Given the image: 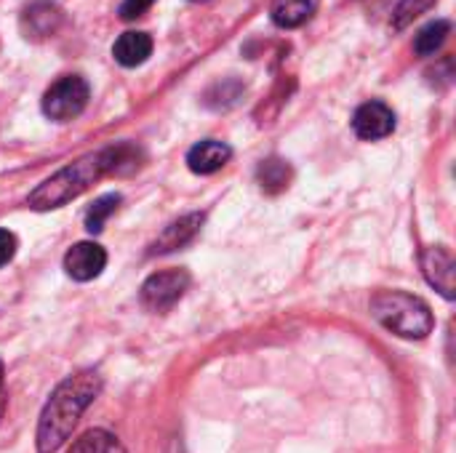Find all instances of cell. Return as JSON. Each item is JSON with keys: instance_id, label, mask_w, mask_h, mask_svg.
Masks as SVG:
<instances>
[{"instance_id": "obj_8", "label": "cell", "mask_w": 456, "mask_h": 453, "mask_svg": "<svg viewBox=\"0 0 456 453\" xmlns=\"http://www.w3.org/2000/svg\"><path fill=\"white\" fill-rule=\"evenodd\" d=\"M104 267H107V254L99 243H77L64 256V270L77 283H88L99 278Z\"/></svg>"}, {"instance_id": "obj_9", "label": "cell", "mask_w": 456, "mask_h": 453, "mask_svg": "<svg viewBox=\"0 0 456 453\" xmlns=\"http://www.w3.org/2000/svg\"><path fill=\"white\" fill-rule=\"evenodd\" d=\"M59 24H61V11L56 3H48V0H37L27 5L21 13V32L24 37H32V40H43L53 35Z\"/></svg>"}, {"instance_id": "obj_7", "label": "cell", "mask_w": 456, "mask_h": 453, "mask_svg": "<svg viewBox=\"0 0 456 453\" xmlns=\"http://www.w3.org/2000/svg\"><path fill=\"white\" fill-rule=\"evenodd\" d=\"M353 128L366 142L385 139L395 131V112L385 101H366L355 109Z\"/></svg>"}, {"instance_id": "obj_2", "label": "cell", "mask_w": 456, "mask_h": 453, "mask_svg": "<svg viewBox=\"0 0 456 453\" xmlns=\"http://www.w3.org/2000/svg\"><path fill=\"white\" fill-rule=\"evenodd\" d=\"M102 390V376L96 371H80L67 376L48 398L37 422V453H56L72 435L83 411L94 403Z\"/></svg>"}, {"instance_id": "obj_22", "label": "cell", "mask_w": 456, "mask_h": 453, "mask_svg": "<svg viewBox=\"0 0 456 453\" xmlns=\"http://www.w3.org/2000/svg\"><path fill=\"white\" fill-rule=\"evenodd\" d=\"M192 3H206V0H192Z\"/></svg>"}, {"instance_id": "obj_1", "label": "cell", "mask_w": 456, "mask_h": 453, "mask_svg": "<svg viewBox=\"0 0 456 453\" xmlns=\"http://www.w3.org/2000/svg\"><path fill=\"white\" fill-rule=\"evenodd\" d=\"M136 150L131 144H112L99 152L83 155L80 160L69 163L67 168L56 171L51 179H45L32 195L27 198V206L35 211H51L61 208L69 200L80 198L94 182H99L107 174H123L126 168H136Z\"/></svg>"}, {"instance_id": "obj_11", "label": "cell", "mask_w": 456, "mask_h": 453, "mask_svg": "<svg viewBox=\"0 0 456 453\" xmlns=\"http://www.w3.org/2000/svg\"><path fill=\"white\" fill-rule=\"evenodd\" d=\"M200 224H203V214H190V216H182V219L171 222L160 232V238L152 243L150 254H168V251H176V248L187 246L200 232Z\"/></svg>"}, {"instance_id": "obj_18", "label": "cell", "mask_w": 456, "mask_h": 453, "mask_svg": "<svg viewBox=\"0 0 456 453\" xmlns=\"http://www.w3.org/2000/svg\"><path fill=\"white\" fill-rule=\"evenodd\" d=\"M433 5H436V0H401L395 13H393V27L395 29H406L417 16H422Z\"/></svg>"}, {"instance_id": "obj_20", "label": "cell", "mask_w": 456, "mask_h": 453, "mask_svg": "<svg viewBox=\"0 0 456 453\" xmlns=\"http://www.w3.org/2000/svg\"><path fill=\"white\" fill-rule=\"evenodd\" d=\"M16 254V238L8 230H0V267L8 264Z\"/></svg>"}, {"instance_id": "obj_13", "label": "cell", "mask_w": 456, "mask_h": 453, "mask_svg": "<svg viewBox=\"0 0 456 453\" xmlns=\"http://www.w3.org/2000/svg\"><path fill=\"white\" fill-rule=\"evenodd\" d=\"M315 11L318 0H275L270 16L281 29H297L305 21H310Z\"/></svg>"}, {"instance_id": "obj_4", "label": "cell", "mask_w": 456, "mask_h": 453, "mask_svg": "<svg viewBox=\"0 0 456 453\" xmlns=\"http://www.w3.org/2000/svg\"><path fill=\"white\" fill-rule=\"evenodd\" d=\"M91 88L80 75H64L56 83H51V88L43 93V115L56 120V123H67L72 117H77L86 104H88Z\"/></svg>"}, {"instance_id": "obj_17", "label": "cell", "mask_w": 456, "mask_h": 453, "mask_svg": "<svg viewBox=\"0 0 456 453\" xmlns=\"http://www.w3.org/2000/svg\"><path fill=\"white\" fill-rule=\"evenodd\" d=\"M118 203H120V195H102L99 200H94V206L86 214V230L94 232V235L102 232L104 230V222L115 214Z\"/></svg>"}, {"instance_id": "obj_15", "label": "cell", "mask_w": 456, "mask_h": 453, "mask_svg": "<svg viewBox=\"0 0 456 453\" xmlns=\"http://www.w3.org/2000/svg\"><path fill=\"white\" fill-rule=\"evenodd\" d=\"M256 176H259L262 190H267V192H281V190H286L289 182H291V168H289L286 160L270 158V160H265V163L259 166Z\"/></svg>"}, {"instance_id": "obj_12", "label": "cell", "mask_w": 456, "mask_h": 453, "mask_svg": "<svg viewBox=\"0 0 456 453\" xmlns=\"http://www.w3.org/2000/svg\"><path fill=\"white\" fill-rule=\"evenodd\" d=\"M150 53L152 37L147 32H123L112 45V56L120 67H139L150 59Z\"/></svg>"}, {"instance_id": "obj_5", "label": "cell", "mask_w": 456, "mask_h": 453, "mask_svg": "<svg viewBox=\"0 0 456 453\" xmlns=\"http://www.w3.org/2000/svg\"><path fill=\"white\" fill-rule=\"evenodd\" d=\"M187 288H190V275L184 270L155 272L142 286V304L152 312H166L184 296Z\"/></svg>"}, {"instance_id": "obj_10", "label": "cell", "mask_w": 456, "mask_h": 453, "mask_svg": "<svg viewBox=\"0 0 456 453\" xmlns=\"http://www.w3.org/2000/svg\"><path fill=\"white\" fill-rule=\"evenodd\" d=\"M230 158H232L230 144L216 142V139H206V142H198L187 152V166H190L192 174L206 176V174H216L219 168H224Z\"/></svg>"}, {"instance_id": "obj_6", "label": "cell", "mask_w": 456, "mask_h": 453, "mask_svg": "<svg viewBox=\"0 0 456 453\" xmlns=\"http://www.w3.org/2000/svg\"><path fill=\"white\" fill-rule=\"evenodd\" d=\"M422 272L428 283L444 296L454 299L456 296V262L454 254L446 246H430L422 251Z\"/></svg>"}, {"instance_id": "obj_19", "label": "cell", "mask_w": 456, "mask_h": 453, "mask_svg": "<svg viewBox=\"0 0 456 453\" xmlns=\"http://www.w3.org/2000/svg\"><path fill=\"white\" fill-rule=\"evenodd\" d=\"M152 5H155V0H123L120 3V19L134 21V19L144 16Z\"/></svg>"}, {"instance_id": "obj_21", "label": "cell", "mask_w": 456, "mask_h": 453, "mask_svg": "<svg viewBox=\"0 0 456 453\" xmlns=\"http://www.w3.org/2000/svg\"><path fill=\"white\" fill-rule=\"evenodd\" d=\"M0 387H3V363H0Z\"/></svg>"}, {"instance_id": "obj_14", "label": "cell", "mask_w": 456, "mask_h": 453, "mask_svg": "<svg viewBox=\"0 0 456 453\" xmlns=\"http://www.w3.org/2000/svg\"><path fill=\"white\" fill-rule=\"evenodd\" d=\"M449 32H452V21H446V19L430 21V24L422 27L419 35L414 37V51H417L419 56H436V53L441 51V45L446 43Z\"/></svg>"}, {"instance_id": "obj_3", "label": "cell", "mask_w": 456, "mask_h": 453, "mask_svg": "<svg viewBox=\"0 0 456 453\" xmlns=\"http://www.w3.org/2000/svg\"><path fill=\"white\" fill-rule=\"evenodd\" d=\"M371 315L401 339H425L436 326L430 304L406 291H379L371 299Z\"/></svg>"}, {"instance_id": "obj_16", "label": "cell", "mask_w": 456, "mask_h": 453, "mask_svg": "<svg viewBox=\"0 0 456 453\" xmlns=\"http://www.w3.org/2000/svg\"><path fill=\"white\" fill-rule=\"evenodd\" d=\"M69 453H126V449L120 446V441L104 430H91L86 433L80 441L72 443Z\"/></svg>"}]
</instances>
